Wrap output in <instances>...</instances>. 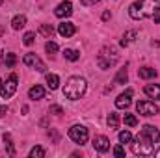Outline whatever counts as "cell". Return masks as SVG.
I'll return each mask as SVG.
<instances>
[{
  "instance_id": "29",
  "label": "cell",
  "mask_w": 160,
  "mask_h": 158,
  "mask_svg": "<svg viewBox=\"0 0 160 158\" xmlns=\"http://www.w3.org/2000/svg\"><path fill=\"white\" fill-rule=\"evenodd\" d=\"M34 37H36V34H34V32H28V34H24V37H22V43H24L26 47H30V45L34 43Z\"/></svg>"
},
{
  "instance_id": "7",
  "label": "cell",
  "mask_w": 160,
  "mask_h": 158,
  "mask_svg": "<svg viewBox=\"0 0 160 158\" xmlns=\"http://www.w3.org/2000/svg\"><path fill=\"white\" fill-rule=\"evenodd\" d=\"M136 110H138V114H140V116H145V117L157 116V114L160 112L158 106H157L155 102H151V101H138Z\"/></svg>"
},
{
  "instance_id": "8",
  "label": "cell",
  "mask_w": 160,
  "mask_h": 158,
  "mask_svg": "<svg viewBox=\"0 0 160 158\" xmlns=\"http://www.w3.org/2000/svg\"><path fill=\"white\" fill-rule=\"evenodd\" d=\"M22 62H24L28 67H32V69H36V71H39V73H45V71H47V65L41 62L34 52H28V54L24 56V60H22Z\"/></svg>"
},
{
  "instance_id": "9",
  "label": "cell",
  "mask_w": 160,
  "mask_h": 158,
  "mask_svg": "<svg viewBox=\"0 0 160 158\" xmlns=\"http://www.w3.org/2000/svg\"><path fill=\"white\" fill-rule=\"evenodd\" d=\"M71 13H73V4L67 0V2H62L56 9H54V15L58 17V19H63V17H71Z\"/></svg>"
},
{
  "instance_id": "33",
  "label": "cell",
  "mask_w": 160,
  "mask_h": 158,
  "mask_svg": "<svg viewBox=\"0 0 160 158\" xmlns=\"http://www.w3.org/2000/svg\"><path fill=\"white\" fill-rule=\"evenodd\" d=\"M6 112H8V108H6V106H0V117H2Z\"/></svg>"
},
{
  "instance_id": "2",
  "label": "cell",
  "mask_w": 160,
  "mask_h": 158,
  "mask_svg": "<svg viewBox=\"0 0 160 158\" xmlns=\"http://www.w3.org/2000/svg\"><path fill=\"white\" fill-rule=\"evenodd\" d=\"M160 11V6L157 0H138L128 7V13L134 21L145 19V17H153L155 13Z\"/></svg>"
},
{
  "instance_id": "22",
  "label": "cell",
  "mask_w": 160,
  "mask_h": 158,
  "mask_svg": "<svg viewBox=\"0 0 160 158\" xmlns=\"http://www.w3.org/2000/svg\"><path fill=\"white\" fill-rule=\"evenodd\" d=\"M63 56H65V60H69V62H77L80 58V54L77 50H73V48H65V50H63Z\"/></svg>"
},
{
  "instance_id": "12",
  "label": "cell",
  "mask_w": 160,
  "mask_h": 158,
  "mask_svg": "<svg viewBox=\"0 0 160 158\" xmlns=\"http://www.w3.org/2000/svg\"><path fill=\"white\" fill-rule=\"evenodd\" d=\"M58 32H60L62 37H71V36H75L77 28H75L73 22H62V24L58 26Z\"/></svg>"
},
{
  "instance_id": "28",
  "label": "cell",
  "mask_w": 160,
  "mask_h": 158,
  "mask_svg": "<svg viewBox=\"0 0 160 158\" xmlns=\"http://www.w3.org/2000/svg\"><path fill=\"white\" fill-rule=\"evenodd\" d=\"M45 50H47L48 54H56V52H58V45H56L54 41H48V43L45 45Z\"/></svg>"
},
{
  "instance_id": "10",
  "label": "cell",
  "mask_w": 160,
  "mask_h": 158,
  "mask_svg": "<svg viewBox=\"0 0 160 158\" xmlns=\"http://www.w3.org/2000/svg\"><path fill=\"white\" fill-rule=\"evenodd\" d=\"M93 147H95V151H99V153H106V151L110 149V140H108L106 136H95V138H93Z\"/></svg>"
},
{
  "instance_id": "19",
  "label": "cell",
  "mask_w": 160,
  "mask_h": 158,
  "mask_svg": "<svg viewBox=\"0 0 160 158\" xmlns=\"http://www.w3.org/2000/svg\"><path fill=\"white\" fill-rule=\"evenodd\" d=\"M39 34L43 36V37L50 39V37H52V34H54V28H52L50 24H41V26H39Z\"/></svg>"
},
{
  "instance_id": "5",
  "label": "cell",
  "mask_w": 160,
  "mask_h": 158,
  "mask_svg": "<svg viewBox=\"0 0 160 158\" xmlns=\"http://www.w3.org/2000/svg\"><path fill=\"white\" fill-rule=\"evenodd\" d=\"M17 75L13 73V75H9V78L6 80L4 84H0V97L2 99H11L13 95H15V91H17Z\"/></svg>"
},
{
  "instance_id": "13",
  "label": "cell",
  "mask_w": 160,
  "mask_h": 158,
  "mask_svg": "<svg viewBox=\"0 0 160 158\" xmlns=\"http://www.w3.org/2000/svg\"><path fill=\"white\" fill-rule=\"evenodd\" d=\"M143 91H145L147 97H151V99H155V101H160V86L158 84H147V86L143 87Z\"/></svg>"
},
{
  "instance_id": "3",
  "label": "cell",
  "mask_w": 160,
  "mask_h": 158,
  "mask_svg": "<svg viewBox=\"0 0 160 158\" xmlns=\"http://www.w3.org/2000/svg\"><path fill=\"white\" fill-rule=\"evenodd\" d=\"M86 87H88V84H86L84 78L71 77V78L67 80V84L63 86V97H67L71 101H78L80 97L86 93Z\"/></svg>"
},
{
  "instance_id": "20",
  "label": "cell",
  "mask_w": 160,
  "mask_h": 158,
  "mask_svg": "<svg viewBox=\"0 0 160 158\" xmlns=\"http://www.w3.org/2000/svg\"><path fill=\"white\" fill-rule=\"evenodd\" d=\"M128 80V73H127V69L123 67V69H119V73L116 75V78H114V84H125Z\"/></svg>"
},
{
  "instance_id": "15",
  "label": "cell",
  "mask_w": 160,
  "mask_h": 158,
  "mask_svg": "<svg viewBox=\"0 0 160 158\" xmlns=\"http://www.w3.org/2000/svg\"><path fill=\"white\" fill-rule=\"evenodd\" d=\"M28 97L32 99V101H39V99H43L45 97V89L41 87V86H34V87H30V91H28Z\"/></svg>"
},
{
  "instance_id": "25",
  "label": "cell",
  "mask_w": 160,
  "mask_h": 158,
  "mask_svg": "<svg viewBox=\"0 0 160 158\" xmlns=\"http://www.w3.org/2000/svg\"><path fill=\"white\" fill-rule=\"evenodd\" d=\"M119 141H121V143H132V134H130L128 130L119 132Z\"/></svg>"
},
{
  "instance_id": "1",
  "label": "cell",
  "mask_w": 160,
  "mask_h": 158,
  "mask_svg": "<svg viewBox=\"0 0 160 158\" xmlns=\"http://www.w3.org/2000/svg\"><path fill=\"white\" fill-rule=\"evenodd\" d=\"M155 143H160V130L153 125H143L142 132L132 141V153L140 156H149L155 153Z\"/></svg>"
},
{
  "instance_id": "37",
  "label": "cell",
  "mask_w": 160,
  "mask_h": 158,
  "mask_svg": "<svg viewBox=\"0 0 160 158\" xmlns=\"http://www.w3.org/2000/svg\"><path fill=\"white\" fill-rule=\"evenodd\" d=\"M0 58H2V48H0Z\"/></svg>"
},
{
  "instance_id": "27",
  "label": "cell",
  "mask_w": 160,
  "mask_h": 158,
  "mask_svg": "<svg viewBox=\"0 0 160 158\" xmlns=\"http://www.w3.org/2000/svg\"><path fill=\"white\" fill-rule=\"evenodd\" d=\"M30 156H32V158H41V156H45V149H43V147H39V145H38V147H34V149L30 151Z\"/></svg>"
},
{
  "instance_id": "34",
  "label": "cell",
  "mask_w": 160,
  "mask_h": 158,
  "mask_svg": "<svg viewBox=\"0 0 160 158\" xmlns=\"http://www.w3.org/2000/svg\"><path fill=\"white\" fill-rule=\"evenodd\" d=\"M102 19H104V21H108V19H110V13H108V11H104V13H102Z\"/></svg>"
},
{
  "instance_id": "4",
  "label": "cell",
  "mask_w": 160,
  "mask_h": 158,
  "mask_svg": "<svg viewBox=\"0 0 160 158\" xmlns=\"http://www.w3.org/2000/svg\"><path fill=\"white\" fill-rule=\"evenodd\" d=\"M118 60H119L118 48L110 45V47H104V48L99 52V56H97V65H99L101 69H110V67L116 65Z\"/></svg>"
},
{
  "instance_id": "26",
  "label": "cell",
  "mask_w": 160,
  "mask_h": 158,
  "mask_svg": "<svg viewBox=\"0 0 160 158\" xmlns=\"http://www.w3.org/2000/svg\"><path fill=\"white\" fill-rule=\"evenodd\" d=\"M4 63H6V67H13V65L17 63V56H15L13 52L6 54V60H4Z\"/></svg>"
},
{
  "instance_id": "30",
  "label": "cell",
  "mask_w": 160,
  "mask_h": 158,
  "mask_svg": "<svg viewBox=\"0 0 160 158\" xmlns=\"http://www.w3.org/2000/svg\"><path fill=\"white\" fill-rule=\"evenodd\" d=\"M48 114H54V116H62V114H63V108H62V106H58V104H52V106L48 108Z\"/></svg>"
},
{
  "instance_id": "16",
  "label": "cell",
  "mask_w": 160,
  "mask_h": 158,
  "mask_svg": "<svg viewBox=\"0 0 160 158\" xmlns=\"http://www.w3.org/2000/svg\"><path fill=\"white\" fill-rule=\"evenodd\" d=\"M138 37V32L136 30H128V32H125V36H123V39H121V47H128V45H132L134 41Z\"/></svg>"
},
{
  "instance_id": "23",
  "label": "cell",
  "mask_w": 160,
  "mask_h": 158,
  "mask_svg": "<svg viewBox=\"0 0 160 158\" xmlns=\"http://www.w3.org/2000/svg\"><path fill=\"white\" fill-rule=\"evenodd\" d=\"M4 145L8 147V155H15V147H13V141H11V136L9 134H4Z\"/></svg>"
},
{
  "instance_id": "32",
  "label": "cell",
  "mask_w": 160,
  "mask_h": 158,
  "mask_svg": "<svg viewBox=\"0 0 160 158\" xmlns=\"http://www.w3.org/2000/svg\"><path fill=\"white\" fill-rule=\"evenodd\" d=\"M84 6H89V4H95V2H99V0H80Z\"/></svg>"
},
{
  "instance_id": "35",
  "label": "cell",
  "mask_w": 160,
  "mask_h": 158,
  "mask_svg": "<svg viewBox=\"0 0 160 158\" xmlns=\"http://www.w3.org/2000/svg\"><path fill=\"white\" fill-rule=\"evenodd\" d=\"M153 45H155V47H160V41H153Z\"/></svg>"
},
{
  "instance_id": "36",
  "label": "cell",
  "mask_w": 160,
  "mask_h": 158,
  "mask_svg": "<svg viewBox=\"0 0 160 158\" xmlns=\"http://www.w3.org/2000/svg\"><path fill=\"white\" fill-rule=\"evenodd\" d=\"M155 156H158V158H160V149L157 151V153H155Z\"/></svg>"
},
{
  "instance_id": "18",
  "label": "cell",
  "mask_w": 160,
  "mask_h": 158,
  "mask_svg": "<svg viewBox=\"0 0 160 158\" xmlns=\"http://www.w3.org/2000/svg\"><path fill=\"white\" fill-rule=\"evenodd\" d=\"M47 86H48V89H58L60 87V78H58V75H47Z\"/></svg>"
},
{
  "instance_id": "17",
  "label": "cell",
  "mask_w": 160,
  "mask_h": 158,
  "mask_svg": "<svg viewBox=\"0 0 160 158\" xmlns=\"http://www.w3.org/2000/svg\"><path fill=\"white\" fill-rule=\"evenodd\" d=\"M11 26H13V30L24 28V26H26V17H24V15H15L13 21H11Z\"/></svg>"
},
{
  "instance_id": "14",
  "label": "cell",
  "mask_w": 160,
  "mask_h": 158,
  "mask_svg": "<svg viewBox=\"0 0 160 158\" xmlns=\"http://www.w3.org/2000/svg\"><path fill=\"white\" fill-rule=\"evenodd\" d=\"M138 77L143 80H149V78H157V71L153 67H140L138 69Z\"/></svg>"
},
{
  "instance_id": "21",
  "label": "cell",
  "mask_w": 160,
  "mask_h": 158,
  "mask_svg": "<svg viewBox=\"0 0 160 158\" xmlns=\"http://www.w3.org/2000/svg\"><path fill=\"white\" fill-rule=\"evenodd\" d=\"M118 123H119L118 114L116 112H110V116H108V126H110V130H118Z\"/></svg>"
},
{
  "instance_id": "31",
  "label": "cell",
  "mask_w": 160,
  "mask_h": 158,
  "mask_svg": "<svg viewBox=\"0 0 160 158\" xmlns=\"http://www.w3.org/2000/svg\"><path fill=\"white\" fill-rule=\"evenodd\" d=\"M114 155H116L118 158H123V156H125V149H123L121 145H118V147L114 149Z\"/></svg>"
},
{
  "instance_id": "38",
  "label": "cell",
  "mask_w": 160,
  "mask_h": 158,
  "mask_svg": "<svg viewBox=\"0 0 160 158\" xmlns=\"http://www.w3.org/2000/svg\"><path fill=\"white\" fill-rule=\"evenodd\" d=\"M2 2H4V0H0V4H2Z\"/></svg>"
},
{
  "instance_id": "24",
  "label": "cell",
  "mask_w": 160,
  "mask_h": 158,
  "mask_svg": "<svg viewBox=\"0 0 160 158\" xmlns=\"http://www.w3.org/2000/svg\"><path fill=\"white\" fill-rule=\"evenodd\" d=\"M123 123H125L127 126H136V125H138V119H136V116H132V114H125Z\"/></svg>"
},
{
  "instance_id": "11",
  "label": "cell",
  "mask_w": 160,
  "mask_h": 158,
  "mask_svg": "<svg viewBox=\"0 0 160 158\" xmlns=\"http://www.w3.org/2000/svg\"><path fill=\"white\" fill-rule=\"evenodd\" d=\"M132 95H134L132 89H127L125 93H121L119 97L116 99V106H118V108H128V106H130V99H132Z\"/></svg>"
},
{
  "instance_id": "6",
  "label": "cell",
  "mask_w": 160,
  "mask_h": 158,
  "mask_svg": "<svg viewBox=\"0 0 160 158\" xmlns=\"http://www.w3.org/2000/svg\"><path fill=\"white\" fill-rule=\"evenodd\" d=\"M88 128L86 126H82V125H75V126H71L69 128V138L75 141V143H78V145H84L86 141H88Z\"/></svg>"
}]
</instances>
